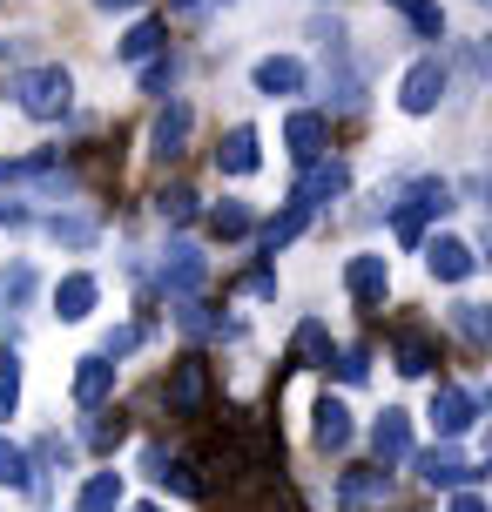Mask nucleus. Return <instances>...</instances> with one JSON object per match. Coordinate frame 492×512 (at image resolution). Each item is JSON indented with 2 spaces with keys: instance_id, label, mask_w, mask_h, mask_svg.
Instances as JSON below:
<instances>
[{
  "instance_id": "f257e3e1",
  "label": "nucleus",
  "mask_w": 492,
  "mask_h": 512,
  "mask_svg": "<svg viewBox=\"0 0 492 512\" xmlns=\"http://www.w3.org/2000/svg\"><path fill=\"white\" fill-rule=\"evenodd\" d=\"M7 95H14V108L21 115H34V122H61L68 115V102H75V81H68V68H21V75H7Z\"/></svg>"
},
{
  "instance_id": "f03ea898",
  "label": "nucleus",
  "mask_w": 492,
  "mask_h": 512,
  "mask_svg": "<svg viewBox=\"0 0 492 512\" xmlns=\"http://www.w3.org/2000/svg\"><path fill=\"white\" fill-rule=\"evenodd\" d=\"M452 209V189H445L439 176H425L405 189V203H398V243H425V223L432 216H445Z\"/></svg>"
},
{
  "instance_id": "7ed1b4c3",
  "label": "nucleus",
  "mask_w": 492,
  "mask_h": 512,
  "mask_svg": "<svg viewBox=\"0 0 492 512\" xmlns=\"http://www.w3.org/2000/svg\"><path fill=\"white\" fill-rule=\"evenodd\" d=\"M162 398H169V411H182V418H203V411H209V364L203 358H176V364H169Z\"/></svg>"
},
{
  "instance_id": "20e7f679",
  "label": "nucleus",
  "mask_w": 492,
  "mask_h": 512,
  "mask_svg": "<svg viewBox=\"0 0 492 512\" xmlns=\"http://www.w3.org/2000/svg\"><path fill=\"white\" fill-rule=\"evenodd\" d=\"M445 88H452L445 61L425 54V61H412V75H405V88H398V108H405V115H432V108L445 102Z\"/></svg>"
},
{
  "instance_id": "39448f33",
  "label": "nucleus",
  "mask_w": 492,
  "mask_h": 512,
  "mask_svg": "<svg viewBox=\"0 0 492 512\" xmlns=\"http://www.w3.org/2000/svg\"><path fill=\"white\" fill-rule=\"evenodd\" d=\"M412 465H418V479H425V486H472V479L486 472V465H472L452 438H445V445H432V452H418Z\"/></svg>"
},
{
  "instance_id": "423d86ee",
  "label": "nucleus",
  "mask_w": 492,
  "mask_h": 512,
  "mask_svg": "<svg viewBox=\"0 0 492 512\" xmlns=\"http://www.w3.org/2000/svg\"><path fill=\"white\" fill-rule=\"evenodd\" d=\"M284 142H290V162H297V169H311V162H324V142H331V128H324V115L297 108V115L284 122Z\"/></svg>"
},
{
  "instance_id": "0eeeda50",
  "label": "nucleus",
  "mask_w": 492,
  "mask_h": 512,
  "mask_svg": "<svg viewBox=\"0 0 492 512\" xmlns=\"http://www.w3.org/2000/svg\"><path fill=\"white\" fill-rule=\"evenodd\" d=\"M203 277H209V263H203V250L196 243H169V263H162V283H169V297H196L203 290Z\"/></svg>"
},
{
  "instance_id": "6e6552de",
  "label": "nucleus",
  "mask_w": 492,
  "mask_h": 512,
  "mask_svg": "<svg viewBox=\"0 0 492 512\" xmlns=\"http://www.w3.org/2000/svg\"><path fill=\"white\" fill-rule=\"evenodd\" d=\"M432 425H439V438L472 432V425H479V398L459 391V384H439V398H432Z\"/></svg>"
},
{
  "instance_id": "1a4fd4ad",
  "label": "nucleus",
  "mask_w": 492,
  "mask_h": 512,
  "mask_svg": "<svg viewBox=\"0 0 492 512\" xmlns=\"http://www.w3.org/2000/svg\"><path fill=\"white\" fill-rule=\"evenodd\" d=\"M108 398H115V358H102V351H95V358L75 364V405L81 411H102Z\"/></svg>"
},
{
  "instance_id": "9d476101",
  "label": "nucleus",
  "mask_w": 492,
  "mask_h": 512,
  "mask_svg": "<svg viewBox=\"0 0 492 512\" xmlns=\"http://www.w3.org/2000/svg\"><path fill=\"white\" fill-rule=\"evenodd\" d=\"M344 290H351L364 310H378V304H385V290H391V263H385V256H351Z\"/></svg>"
},
{
  "instance_id": "9b49d317",
  "label": "nucleus",
  "mask_w": 492,
  "mask_h": 512,
  "mask_svg": "<svg viewBox=\"0 0 492 512\" xmlns=\"http://www.w3.org/2000/svg\"><path fill=\"white\" fill-rule=\"evenodd\" d=\"M371 452H378V465H405L412 459V418H405V411H385V418H378V425H371Z\"/></svg>"
},
{
  "instance_id": "f8f14e48",
  "label": "nucleus",
  "mask_w": 492,
  "mask_h": 512,
  "mask_svg": "<svg viewBox=\"0 0 492 512\" xmlns=\"http://www.w3.org/2000/svg\"><path fill=\"white\" fill-rule=\"evenodd\" d=\"M425 263H432V277H439V283H466L472 270H479V250L459 243V236H439V243L425 250Z\"/></svg>"
},
{
  "instance_id": "ddd939ff",
  "label": "nucleus",
  "mask_w": 492,
  "mask_h": 512,
  "mask_svg": "<svg viewBox=\"0 0 492 512\" xmlns=\"http://www.w3.org/2000/svg\"><path fill=\"white\" fill-rule=\"evenodd\" d=\"M250 81H257V95H304V61H290V54H263L257 68H250Z\"/></svg>"
},
{
  "instance_id": "4468645a",
  "label": "nucleus",
  "mask_w": 492,
  "mask_h": 512,
  "mask_svg": "<svg viewBox=\"0 0 492 512\" xmlns=\"http://www.w3.org/2000/svg\"><path fill=\"white\" fill-rule=\"evenodd\" d=\"M95 297H102V283L88 277V270L61 277V283H54V310H61V324H81V317L95 310Z\"/></svg>"
},
{
  "instance_id": "2eb2a0df",
  "label": "nucleus",
  "mask_w": 492,
  "mask_h": 512,
  "mask_svg": "<svg viewBox=\"0 0 492 512\" xmlns=\"http://www.w3.org/2000/svg\"><path fill=\"white\" fill-rule=\"evenodd\" d=\"M189 122H196V115H189V102H169V108L156 115V135H149V142H156L162 162H176V155H182V142H189Z\"/></svg>"
},
{
  "instance_id": "dca6fc26",
  "label": "nucleus",
  "mask_w": 492,
  "mask_h": 512,
  "mask_svg": "<svg viewBox=\"0 0 492 512\" xmlns=\"http://www.w3.org/2000/svg\"><path fill=\"white\" fill-rule=\"evenodd\" d=\"M257 162H263L257 155V128H230L223 149H216V169H223V176H250Z\"/></svg>"
},
{
  "instance_id": "f3484780",
  "label": "nucleus",
  "mask_w": 492,
  "mask_h": 512,
  "mask_svg": "<svg viewBox=\"0 0 492 512\" xmlns=\"http://www.w3.org/2000/svg\"><path fill=\"white\" fill-rule=\"evenodd\" d=\"M391 492V472L385 465H364V472H344V506L358 512V506H378Z\"/></svg>"
},
{
  "instance_id": "a211bd4d",
  "label": "nucleus",
  "mask_w": 492,
  "mask_h": 512,
  "mask_svg": "<svg viewBox=\"0 0 492 512\" xmlns=\"http://www.w3.org/2000/svg\"><path fill=\"white\" fill-rule=\"evenodd\" d=\"M344 182H351V176H344V162H311V176L297 182V203H304V209H317L324 196H337Z\"/></svg>"
},
{
  "instance_id": "6ab92c4d",
  "label": "nucleus",
  "mask_w": 492,
  "mask_h": 512,
  "mask_svg": "<svg viewBox=\"0 0 492 512\" xmlns=\"http://www.w3.org/2000/svg\"><path fill=\"white\" fill-rule=\"evenodd\" d=\"M311 432H317V445H324V452H344V445H351V411L337 405V398H324Z\"/></svg>"
},
{
  "instance_id": "aec40b11",
  "label": "nucleus",
  "mask_w": 492,
  "mask_h": 512,
  "mask_svg": "<svg viewBox=\"0 0 492 512\" xmlns=\"http://www.w3.org/2000/svg\"><path fill=\"white\" fill-rule=\"evenodd\" d=\"M432 364H439V358H432V337L405 324V331H398V371H405V378H425Z\"/></svg>"
},
{
  "instance_id": "412c9836",
  "label": "nucleus",
  "mask_w": 492,
  "mask_h": 512,
  "mask_svg": "<svg viewBox=\"0 0 492 512\" xmlns=\"http://www.w3.org/2000/svg\"><path fill=\"white\" fill-rule=\"evenodd\" d=\"M391 14H398V21H412L418 34H425V41H439L445 34V14H439V0H385Z\"/></svg>"
},
{
  "instance_id": "4be33fe9",
  "label": "nucleus",
  "mask_w": 492,
  "mask_h": 512,
  "mask_svg": "<svg viewBox=\"0 0 492 512\" xmlns=\"http://www.w3.org/2000/svg\"><path fill=\"white\" fill-rule=\"evenodd\" d=\"M115 506H122V472H95V479L81 486L75 512H115Z\"/></svg>"
},
{
  "instance_id": "5701e85b",
  "label": "nucleus",
  "mask_w": 492,
  "mask_h": 512,
  "mask_svg": "<svg viewBox=\"0 0 492 512\" xmlns=\"http://www.w3.org/2000/svg\"><path fill=\"white\" fill-rule=\"evenodd\" d=\"M304 223H311V209H304L297 196H290V209H284V216H277V223H263V250L277 256L284 243H297V230H304Z\"/></svg>"
},
{
  "instance_id": "b1692460",
  "label": "nucleus",
  "mask_w": 492,
  "mask_h": 512,
  "mask_svg": "<svg viewBox=\"0 0 492 512\" xmlns=\"http://www.w3.org/2000/svg\"><path fill=\"white\" fill-rule=\"evenodd\" d=\"M337 351H331V331L317 324V317H304L297 324V364H331Z\"/></svg>"
},
{
  "instance_id": "393cba45",
  "label": "nucleus",
  "mask_w": 492,
  "mask_h": 512,
  "mask_svg": "<svg viewBox=\"0 0 492 512\" xmlns=\"http://www.w3.org/2000/svg\"><path fill=\"white\" fill-rule=\"evenodd\" d=\"M0 486H14V492L34 486V472H27V452H21V445H14L7 432H0Z\"/></svg>"
},
{
  "instance_id": "a878e982",
  "label": "nucleus",
  "mask_w": 492,
  "mask_h": 512,
  "mask_svg": "<svg viewBox=\"0 0 492 512\" xmlns=\"http://www.w3.org/2000/svg\"><path fill=\"white\" fill-rule=\"evenodd\" d=\"M209 230L223 236V243H236V236H250V230H257V216H250V203H223L216 216H209Z\"/></svg>"
},
{
  "instance_id": "bb28decb",
  "label": "nucleus",
  "mask_w": 492,
  "mask_h": 512,
  "mask_svg": "<svg viewBox=\"0 0 492 512\" xmlns=\"http://www.w3.org/2000/svg\"><path fill=\"white\" fill-rule=\"evenodd\" d=\"M156 48H162V27L156 21H135L129 34H122V48H115V54H122V61H149Z\"/></svg>"
},
{
  "instance_id": "cd10ccee",
  "label": "nucleus",
  "mask_w": 492,
  "mask_h": 512,
  "mask_svg": "<svg viewBox=\"0 0 492 512\" xmlns=\"http://www.w3.org/2000/svg\"><path fill=\"white\" fill-rule=\"evenodd\" d=\"M27 297H34V270H27V263H14V270H0V304H7V310H21Z\"/></svg>"
},
{
  "instance_id": "c85d7f7f",
  "label": "nucleus",
  "mask_w": 492,
  "mask_h": 512,
  "mask_svg": "<svg viewBox=\"0 0 492 512\" xmlns=\"http://www.w3.org/2000/svg\"><path fill=\"white\" fill-rule=\"evenodd\" d=\"M14 405H21V358L0 351V418H14Z\"/></svg>"
},
{
  "instance_id": "c756f323",
  "label": "nucleus",
  "mask_w": 492,
  "mask_h": 512,
  "mask_svg": "<svg viewBox=\"0 0 492 512\" xmlns=\"http://www.w3.org/2000/svg\"><path fill=\"white\" fill-rule=\"evenodd\" d=\"M452 324L466 344H486V304H452Z\"/></svg>"
},
{
  "instance_id": "7c9ffc66",
  "label": "nucleus",
  "mask_w": 492,
  "mask_h": 512,
  "mask_svg": "<svg viewBox=\"0 0 492 512\" xmlns=\"http://www.w3.org/2000/svg\"><path fill=\"white\" fill-rule=\"evenodd\" d=\"M156 209L169 216V223H189V216H196V196H189V189H162Z\"/></svg>"
},
{
  "instance_id": "2f4dec72",
  "label": "nucleus",
  "mask_w": 492,
  "mask_h": 512,
  "mask_svg": "<svg viewBox=\"0 0 492 512\" xmlns=\"http://www.w3.org/2000/svg\"><path fill=\"white\" fill-rule=\"evenodd\" d=\"M81 438H88V445H122V418H88V425H81Z\"/></svg>"
},
{
  "instance_id": "473e14b6",
  "label": "nucleus",
  "mask_w": 492,
  "mask_h": 512,
  "mask_svg": "<svg viewBox=\"0 0 492 512\" xmlns=\"http://www.w3.org/2000/svg\"><path fill=\"white\" fill-rule=\"evenodd\" d=\"M135 344H142V331H135V324H122V331H108V344H102V358H129Z\"/></svg>"
},
{
  "instance_id": "72a5a7b5",
  "label": "nucleus",
  "mask_w": 492,
  "mask_h": 512,
  "mask_svg": "<svg viewBox=\"0 0 492 512\" xmlns=\"http://www.w3.org/2000/svg\"><path fill=\"white\" fill-rule=\"evenodd\" d=\"M169 81H176V61H149V68H142V88H149V95H162Z\"/></svg>"
},
{
  "instance_id": "f704fd0d",
  "label": "nucleus",
  "mask_w": 492,
  "mask_h": 512,
  "mask_svg": "<svg viewBox=\"0 0 492 512\" xmlns=\"http://www.w3.org/2000/svg\"><path fill=\"white\" fill-rule=\"evenodd\" d=\"M364 371H371L364 351H337V378H344V384H364Z\"/></svg>"
},
{
  "instance_id": "c9c22d12",
  "label": "nucleus",
  "mask_w": 492,
  "mask_h": 512,
  "mask_svg": "<svg viewBox=\"0 0 492 512\" xmlns=\"http://www.w3.org/2000/svg\"><path fill=\"white\" fill-rule=\"evenodd\" d=\"M182 331H196V337H203V331H216V324H209V310L196 304V297H189V304H182Z\"/></svg>"
},
{
  "instance_id": "e433bc0d",
  "label": "nucleus",
  "mask_w": 492,
  "mask_h": 512,
  "mask_svg": "<svg viewBox=\"0 0 492 512\" xmlns=\"http://www.w3.org/2000/svg\"><path fill=\"white\" fill-rule=\"evenodd\" d=\"M452 512H486V499H479V492H459V499H452Z\"/></svg>"
},
{
  "instance_id": "4c0bfd02",
  "label": "nucleus",
  "mask_w": 492,
  "mask_h": 512,
  "mask_svg": "<svg viewBox=\"0 0 492 512\" xmlns=\"http://www.w3.org/2000/svg\"><path fill=\"white\" fill-rule=\"evenodd\" d=\"M95 7H108V14H135L142 0H95Z\"/></svg>"
},
{
  "instance_id": "58836bf2",
  "label": "nucleus",
  "mask_w": 492,
  "mask_h": 512,
  "mask_svg": "<svg viewBox=\"0 0 492 512\" xmlns=\"http://www.w3.org/2000/svg\"><path fill=\"white\" fill-rule=\"evenodd\" d=\"M135 512H162V506H135Z\"/></svg>"
},
{
  "instance_id": "ea45409f",
  "label": "nucleus",
  "mask_w": 492,
  "mask_h": 512,
  "mask_svg": "<svg viewBox=\"0 0 492 512\" xmlns=\"http://www.w3.org/2000/svg\"><path fill=\"white\" fill-rule=\"evenodd\" d=\"M176 7H196V0H176Z\"/></svg>"
}]
</instances>
